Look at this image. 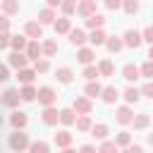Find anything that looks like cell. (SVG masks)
Segmentation results:
<instances>
[{"mask_svg": "<svg viewBox=\"0 0 153 153\" xmlns=\"http://www.w3.org/2000/svg\"><path fill=\"white\" fill-rule=\"evenodd\" d=\"M29 134L24 131V129H14L12 134H10V148L14 151V153H24V151H29Z\"/></svg>", "mask_w": 153, "mask_h": 153, "instance_id": "obj_1", "label": "cell"}, {"mask_svg": "<svg viewBox=\"0 0 153 153\" xmlns=\"http://www.w3.org/2000/svg\"><path fill=\"white\" fill-rule=\"evenodd\" d=\"M72 110H74L76 115H91V112H93V103H91L88 96H76V98L72 100Z\"/></svg>", "mask_w": 153, "mask_h": 153, "instance_id": "obj_2", "label": "cell"}, {"mask_svg": "<svg viewBox=\"0 0 153 153\" xmlns=\"http://www.w3.org/2000/svg\"><path fill=\"white\" fill-rule=\"evenodd\" d=\"M122 41H124V48H139L141 43H143V36H141V31L139 29H127L124 33H122Z\"/></svg>", "mask_w": 153, "mask_h": 153, "instance_id": "obj_3", "label": "cell"}, {"mask_svg": "<svg viewBox=\"0 0 153 153\" xmlns=\"http://www.w3.org/2000/svg\"><path fill=\"white\" fill-rule=\"evenodd\" d=\"M36 100H38L43 108H48V105H55V100H57V93H55V88H53V86H41V88H38V96H36Z\"/></svg>", "mask_w": 153, "mask_h": 153, "instance_id": "obj_4", "label": "cell"}, {"mask_svg": "<svg viewBox=\"0 0 153 153\" xmlns=\"http://www.w3.org/2000/svg\"><path fill=\"white\" fill-rule=\"evenodd\" d=\"M115 120H117V124H131L134 122V110H131V105H120L117 110H115Z\"/></svg>", "mask_w": 153, "mask_h": 153, "instance_id": "obj_5", "label": "cell"}, {"mask_svg": "<svg viewBox=\"0 0 153 153\" xmlns=\"http://www.w3.org/2000/svg\"><path fill=\"white\" fill-rule=\"evenodd\" d=\"M7 65L14 67V69H24V67L29 65V57H26V53H22V50H12L10 57H7Z\"/></svg>", "mask_w": 153, "mask_h": 153, "instance_id": "obj_6", "label": "cell"}, {"mask_svg": "<svg viewBox=\"0 0 153 153\" xmlns=\"http://www.w3.org/2000/svg\"><path fill=\"white\" fill-rule=\"evenodd\" d=\"M22 103V93H19V88H7L5 93H2V105H7V108H12V110H17V105Z\"/></svg>", "mask_w": 153, "mask_h": 153, "instance_id": "obj_7", "label": "cell"}, {"mask_svg": "<svg viewBox=\"0 0 153 153\" xmlns=\"http://www.w3.org/2000/svg\"><path fill=\"white\" fill-rule=\"evenodd\" d=\"M41 120H43V124H48V127H55V124L60 122V110H57L55 105H48V108H43V115H41Z\"/></svg>", "mask_w": 153, "mask_h": 153, "instance_id": "obj_8", "label": "cell"}, {"mask_svg": "<svg viewBox=\"0 0 153 153\" xmlns=\"http://www.w3.org/2000/svg\"><path fill=\"white\" fill-rule=\"evenodd\" d=\"M24 36H29V38H33V41L43 38V24H41V22H26V24H24Z\"/></svg>", "mask_w": 153, "mask_h": 153, "instance_id": "obj_9", "label": "cell"}, {"mask_svg": "<svg viewBox=\"0 0 153 153\" xmlns=\"http://www.w3.org/2000/svg\"><path fill=\"white\" fill-rule=\"evenodd\" d=\"M26 57L29 60H38V57H43V45H41V41H33V38H29V45H26Z\"/></svg>", "mask_w": 153, "mask_h": 153, "instance_id": "obj_10", "label": "cell"}, {"mask_svg": "<svg viewBox=\"0 0 153 153\" xmlns=\"http://www.w3.org/2000/svg\"><path fill=\"white\" fill-rule=\"evenodd\" d=\"M76 60H79L81 65H93V60H96V50H93V45H91V48L81 45V48L76 50Z\"/></svg>", "mask_w": 153, "mask_h": 153, "instance_id": "obj_11", "label": "cell"}, {"mask_svg": "<svg viewBox=\"0 0 153 153\" xmlns=\"http://www.w3.org/2000/svg\"><path fill=\"white\" fill-rule=\"evenodd\" d=\"M122 79H124V81H129V84H134L136 79H141V69H139L136 65H131V62H129V65H124V67H122Z\"/></svg>", "mask_w": 153, "mask_h": 153, "instance_id": "obj_12", "label": "cell"}, {"mask_svg": "<svg viewBox=\"0 0 153 153\" xmlns=\"http://www.w3.org/2000/svg\"><path fill=\"white\" fill-rule=\"evenodd\" d=\"M76 14L79 17H91V14H96V0H79V5H76Z\"/></svg>", "mask_w": 153, "mask_h": 153, "instance_id": "obj_13", "label": "cell"}, {"mask_svg": "<svg viewBox=\"0 0 153 153\" xmlns=\"http://www.w3.org/2000/svg\"><path fill=\"white\" fill-rule=\"evenodd\" d=\"M67 36H69V43H72V45H76V48H81V45L88 41V33H86L84 29H72Z\"/></svg>", "mask_w": 153, "mask_h": 153, "instance_id": "obj_14", "label": "cell"}, {"mask_svg": "<svg viewBox=\"0 0 153 153\" xmlns=\"http://www.w3.org/2000/svg\"><path fill=\"white\" fill-rule=\"evenodd\" d=\"M84 26L91 29V31H93V29H103V26H105V17H103L100 12H96V14H91V17L84 19Z\"/></svg>", "mask_w": 153, "mask_h": 153, "instance_id": "obj_15", "label": "cell"}, {"mask_svg": "<svg viewBox=\"0 0 153 153\" xmlns=\"http://www.w3.org/2000/svg\"><path fill=\"white\" fill-rule=\"evenodd\" d=\"M122 98H124V103L127 105H134V103H139V98H141V88H136V86H127L124 88V93H122Z\"/></svg>", "mask_w": 153, "mask_h": 153, "instance_id": "obj_16", "label": "cell"}, {"mask_svg": "<svg viewBox=\"0 0 153 153\" xmlns=\"http://www.w3.org/2000/svg\"><path fill=\"white\" fill-rule=\"evenodd\" d=\"M26 122H29V117H26L22 110H12V115H10V124H12V129H24Z\"/></svg>", "mask_w": 153, "mask_h": 153, "instance_id": "obj_17", "label": "cell"}, {"mask_svg": "<svg viewBox=\"0 0 153 153\" xmlns=\"http://www.w3.org/2000/svg\"><path fill=\"white\" fill-rule=\"evenodd\" d=\"M53 29H55V33H69V31H72V19L62 14L60 19L53 22Z\"/></svg>", "mask_w": 153, "mask_h": 153, "instance_id": "obj_18", "label": "cell"}, {"mask_svg": "<svg viewBox=\"0 0 153 153\" xmlns=\"http://www.w3.org/2000/svg\"><path fill=\"white\" fill-rule=\"evenodd\" d=\"M53 141H55L57 148H67V146H72V134H69L67 129H60V131L53 136Z\"/></svg>", "mask_w": 153, "mask_h": 153, "instance_id": "obj_19", "label": "cell"}, {"mask_svg": "<svg viewBox=\"0 0 153 153\" xmlns=\"http://www.w3.org/2000/svg\"><path fill=\"white\" fill-rule=\"evenodd\" d=\"M105 41H108V36H105V31H103V29H93V31L88 33V43H91L93 48L105 45Z\"/></svg>", "mask_w": 153, "mask_h": 153, "instance_id": "obj_20", "label": "cell"}, {"mask_svg": "<svg viewBox=\"0 0 153 153\" xmlns=\"http://www.w3.org/2000/svg\"><path fill=\"white\" fill-rule=\"evenodd\" d=\"M100 93H103V86L98 84V79H96V81H86V86H84V96H88V98L93 100V98H98Z\"/></svg>", "mask_w": 153, "mask_h": 153, "instance_id": "obj_21", "label": "cell"}, {"mask_svg": "<svg viewBox=\"0 0 153 153\" xmlns=\"http://www.w3.org/2000/svg\"><path fill=\"white\" fill-rule=\"evenodd\" d=\"M100 98H103V103L112 105V103L120 98V91H117V86H103V93H100Z\"/></svg>", "mask_w": 153, "mask_h": 153, "instance_id": "obj_22", "label": "cell"}, {"mask_svg": "<svg viewBox=\"0 0 153 153\" xmlns=\"http://www.w3.org/2000/svg\"><path fill=\"white\" fill-rule=\"evenodd\" d=\"M19 93H22V100L31 103V100H36V96H38V88H36L33 84H24V86L19 88Z\"/></svg>", "mask_w": 153, "mask_h": 153, "instance_id": "obj_23", "label": "cell"}, {"mask_svg": "<svg viewBox=\"0 0 153 153\" xmlns=\"http://www.w3.org/2000/svg\"><path fill=\"white\" fill-rule=\"evenodd\" d=\"M74 122H76V112H74L72 108H62V110H60V124L72 127Z\"/></svg>", "mask_w": 153, "mask_h": 153, "instance_id": "obj_24", "label": "cell"}, {"mask_svg": "<svg viewBox=\"0 0 153 153\" xmlns=\"http://www.w3.org/2000/svg\"><path fill=\"white\" fill-rule=\"evenodd\" d=\"M55 19H57V14H55V10H53V7H48V5L38 12V22H41V24H53Z\"/></svg>", "mask_w": 153, "mask_h": 153, "instance_id": "obj_25", "label": "cell"}, {"mask_svg": "<svg viewBox=\"0 0 153 153\" xmlns=\"http://www.w3.org/2000/svg\"><path fill=\"white\" fill-rule=\"evenodd\" d=\"M105 48H108L110 53H120V50L124 48V41H122V36H108V41H105Z\"/></svg>", "mask_w": 153, "mask_h": 153, "instance_id": "obj_26", "label": "cell"}, {"mask_svg": "<svg viewBox=\"0 0 153 153\" xmlns=\"http://www.w3.org/2000/svg\"><path fill=\"white\" fill-rule=\"evenodd\" d=\"M55 76H57V81H60V84H72L74 72H72V67H57Z\"/></svg>", "mask_w": 153, "mask_h": 153, "instance_id": "obj_27", "label": "cell"}, {"mask_svg": "<svg viewBox=\"0 0 153 153\" xmlns=\"http://www.w3.org/2000/svg\"><path fill=\"white\" fill-rule=\"evenodd\" d=\"M17 79L22 81V86H24V84H33V79H36V69H29V67L17 69Z\"/></svg>", "mask_w": 153, "mask_h": 153, "instance_id": "obj_28", "label": "cell"}, {"mask_svg": "<svg viewBox=\"0 0 153 153\" xmlns=\"http://www.w3.org/2000/svg\"><path fill=\"white\" fill-rule=\"evenodd\" d=\"M148 124H151V115H148V112H139V115H134V122H131L134 129L141 131V129H146Z\"/></svg>", "mask_w": 153, "mask_h": 153, "instance_id": "obj_29", "label": "cell"}, {"mask_svg": "<svg viewBox=\"0 0 153 153\" xmlns=\"http://www.w3.org/2000/svg\"><path fill=\"white\" fill-rule=\"evenodd\" d=\"M108 134H110V129H108V124H103V122H98V124H93V127H91V136H93V139H98V141L108 139Z\"/></svg>", "mask_w": 153, "mask_h": 153, "instance_id": "obj_30", "label": "cell"}, {"mask_svg": "<svg viewBox=\"0 0 153 153\" xmlns=\"http://www.w3.org/2000/svg\"><path fill=\"white\" fill-rule=\"evenodd\" d=\"M26 45H29V36H19V33H17V36H12V41H10V48H12V50H22V53H24Z\"/></svg>", "mask_w": 153, "mask_h": 153, "instance_id": "obj_31", "label": "cell"}, {"mask_svg": "<svg viewBox=\"0 0 153 153\" xmlns=\"http://www.w3.org/2000/svg\"><path fill=\"white\" fill-rule=\"evenodd\" d=\"M76 129L79 131H91V127H93V120H91V115H76Z\"/></svg>", "mask_w": 153, "mask_h": 153, "instance_id": "obj_32", "label": "cell"}, {"mask_svg": "<svg viewBox=\"0 0 153 153\" xmlns=\"http://www.w3.org/2000/svg\"><path fill=\"white\" fill-rule=\"evenodd\" d=\"M41 45H43V57H55L57 55V43L53 38H45Z\"/></svg>", "mask_w": 153, "mask_h": 153, "instance_id": "obj_33", "label": "cell"}, {"mask_svg": "<svg viewBox=\"0 0 153 153\" xmlns=\"http://www.w3.org/2000/svg\"><path fill=\"white\" fill-rule=\"evenodd\" d=\"M98 72H100V76H112L115 74V65H112V60H100L98 62Z\"/></svg>", "mask_w": 153, "mask_h": 153, "instance_id": "obj_34", "label": "cell"}, {"mask_svg": "<svg viewBox=\"0 0 153 153\" xmlns=\"http://www.w3.org/2000/svg\"><path fill=\"white\" fill-rule=\"evenodd\" d=\"M81 76H86V81H96V79L100 76V72H98V65H84V72H81Z\"/></svg>", "mask_w": 153, "mask_h": 153, "instance_id": "obj_35", "label": "cell"}, {"mask_svg": "<svg viewBox=\"0 0 153 153\" xmlns=\"http://www.w3.org/2000/svg\"><path fill=\"white\" fill-rule=\"evenodd\" d=\"M19 12V0H2V14L12 17Z\"/></svg>", "mask_w": 153, "mask_h": 153, "instance_id": "obj_36", "label": "cell"}, {"mask_svg": "<svg viewBox=\"0 0 153 153\" xmlns=\"http://www.w3.org/2000/svg\"><path fill=\"white\" fill-rule=\"evenodd\" d=\"M76 5H79V0H62V2H60V10H62L65 17H72V14L76 12Z\"/></svg>", "mask_w": 153, "mask_h": 153, "instance_id": "obj_37", "label": "cell"}, {"mask_svg": "<svg viewBox=\"0 0 153 153\" xmlns=\"http://www.w3.org/2000/svg\"><path fill=\"white\" fill-rule=\"evenodd\" d=\"M98 153H120V146L115 141H110V139H103L100 146H98Z\"/></svg>", "mask_w": 153, "mask_h": 153, "instance_id": "obj_38", "label": "cell"}, {"mask_svg": "<svg viewBox=\"0 0 153 153\" xmlns=\"http://www.w3.org/2000/svg\"><path fill=\"white\" fill-rule=\"evenodd\" d=\"M29 153H50V146L38 139V141H31L29 143Z\"/></svg>", "mask_w": 153, "mask_h": 153, "instance_id": "obj_39", "label": "cell"}, {"mask_svg": "<svg viewBox=\"0 0 153 153\" xmlns=\"http://www.w3.org/2000/svg\"><path fill=\"white\" fill-rule=\"evenodd\" d=\"M33 69H36V74H45V72L50 69V60H48V57H38V60L33 62Z\"/></svg>", "mask_w": 153, "mask_h": 153, "instance_id": "obj_40", "label": "cell"}, {"mask_svg": "<svg viewBox=\"0 0 153 153\" xmlns=\"http://www.w3.org/2000/svg\"><path fill=\"white\" fill-rule=\"evenodd\" d=\"M115 143H117L120 148L129 146V143H131V134H129V131H117V136H115Z\"/></svg>", "mask_w": 153, "mask_h": 153, "instance_id": "obj_41", "label": "cell"}, {"mask_svg": "<svg viewBox=\"0 0 153 153\" xmlns=\"http://www.w3.org/2000/svg\"><path fill=\"white\" fill-rule=\"evenodd\" d=\"M122 10L127 14H136L139 12V0H122Z\"/></svg>", "mask_w": 153, "mask_h": 153, "instance_id": "obj_42", "label": "cell"}, {"mask_svg": "<svg viewBox=\"0 0 153 153\" xmlns=\"http://www.w3.org/2000/svg\"><path fill=\"white\" fill-rule=\"evenodd\" d=\"M139 69H141V76L143 79H153V60H146Z\"/></svg>", "mask_w": 153, "mask_h": 153, "instance_id": "obj_43", "label": "cell"}, {"mask_svg": "<svg viewBox=\"0 0 153 153\" xmlns=\"http://www.w3.org/2000/svg\"><path fill=\"white\" fill-rule=\"evenodd\" d=\"M141 96H146V98L153 100V79H148V81L141 86Z\"/></svg>", "mask_w": 153, "mask_h": 153, "instance_id": "obj_44", "label": "cell"}, {"mask_svg": "<svg viewBox=\"0 0 153 153\" xmlns=\"http://www.w3.org/2000/svg\"><path fill=\"white\" fill-rule=\"evenodd\" d=\"M10 41H12V36H10L7 31H0V50L10 48Z\"/></svg>", "mask_w": 153, "mask_h": 153, "instance_id": "obj_45", "label": "cell"}, {"mask_svg": "<svg viewBox=\"0 0 153 153\" xmlns=\"http://www.w3.org/2000/svg\"><path fill=\"white\" fill-rule=\"evenodd\" d=\"M141 36H143V41H146L148 45H153V26H146V29L141 31Z\"/></svg>", "mask_w": 153, "mask_h": 153, "instance_id": "obj_46", "label": "cell"}, {"mask_svg": "<svg viewBox=\"0 0 153 153\" xmlns=\"http://www.w3.org/2000/svg\"><path fill=\"white\" fill-rule=\"evenodd\" d=\"M122 153H143V148H141L139 143H129V146L122 148Z\"/></svg>", "mask_w": 153, "mask_h": 153, "instance_id": "obj_47", "label": "cell"}, {"mask_svg": "<svg viewBox=\"0 0 153 153\" xmlns=\"http://www.w3.org/2000/svg\"><path fill=\"white\" fill-rule=\"evenodd\" d=\"M108 10H122V0H103Z\"/></svg>", "mask_w": 153, "mask_h": 153, "instance_id": "obj_48", "label": "cell"}, {"mask_svg": "<svg viewBox=\"0 0 153 153\" xmlns=\"http://www.w3.org/2000/svg\"><path fill=\"white\" fill-rule=\"evenodd\" d=\"M10 79V65H0V81Z\"/></svg>", "mask_w": 153, "mask_h": 153, "instance_id": "obj_49", "label": "cell"}, {"mask_svg": "<svg viewBox=\"0 0 153 153\" xmlns=\"http://www.w3.org/2000/svg\"><path fill=\"white\" fill-rule=\"evenodd\" d=\"M0 31H10V17L0 14Z\"/></svg>", "mask_w": 153, "mask_h": 153, "instance_id": "obj_50", "label": "cell"}, {"mask_svg": "<svg viewBox=\"0 0 153 153\" xmlns=\"http://www.w3.org/2000/svg\"><path fill=\"white\" fill-rule=\"evenodd\" d=\"M79 153H98V148H96L93 143H84V146L79 148Z\"/></svg>", "mask_w": 153, "mask_h": 153, "instance_id": "obj_51", "label": "cell"}, {"mask_svg": "<svg viewBox=\"0 0 153 153\" xmlns=\"http://www.w3.org/2000/svg\"><path fill=\"white\" fill-rule=\"evenodd\" d=\"M60 2H62V0H45V5H48V7H53V10H55V7H60Z\"/></svg>", "mask_w": 153, "mask_h": 153, "instance_id": "obj_52", "label": "cell"}, {"mask_svg": "<svg viewBox=\"0 0 153 153\" xmlns=\"http://www.w3.org/2000/svg\"><path fill=\"white\" fill-rule=\"evenodd\" d=\"M62 153H76V151H74L72 146H67V148H62Z\"/></svg>", "mask_w": 153, "mask_h": 153, "instance_id": "obj_53", "label": "cell"}, {"mask_svg": "<svg viewBox=\"0 0 153 153\" xmlns=\"http://www.w3.org/2000/svg\"><path fill=\"white\" fill-rule=\"evenodd\" d=\"M148 60H153V45L148 48Z\"/></svg>", "mask_w": 153, "mask_h": 153, "instance_id": "obj_54", "label": "cell"}, {"mask_svg": "<svg viewBox=\"0 0 153 153\" xmlns=\"http://www.w3.org/2000/svg\"><path fill=\"white\" fill-rule=\"evenodd\" d=\"M148 143H151V146H153V134H148Z\"/></svg>", "mask_w": 153, "mask_h": 153, "instance_id": "obj_55", "label": "cell"}, {"mask_svg": "<svg viewBox=\"0 0 153 153\" xmlns=\"http://www.w3.org/2000/svg\"><path fill=\"white\" fill-rule=\"evenodd\" d=\"M0 12H2V0H0Z\"/></svg>", "mask_w": 153, "mask_h": 153, "instance_id": "obj_56", "label": "cell"}, {"mask_svg": "<svg viewBox=\"0 0 153 153\" xmlns=\"http://www.w3.org/2000/svg\"><path fill=\"white\" fill-rule=\"evenodd\" d=\"M0 127H2V115H0Z\"/></svg>", "mask_w": 153, "mask_h": 153, "instance_id": "obj_57", "label": "cell"}, {"mask_svg": "<svg viewBox=\"0 0 153 153\" xmlns=\"http://www.w3.org/2000/svg\"><path fill=\"white\" fill-rule=\"evenodd\" d=\"M0 105H2V96H0Z\"/></svg>", "mask_w": 153, "mask_h": 153, "instance_id": "obj_58", "label": "cell"}]
</instances>
